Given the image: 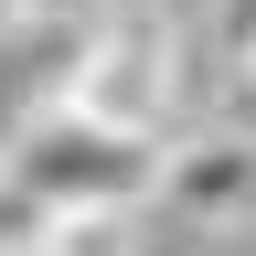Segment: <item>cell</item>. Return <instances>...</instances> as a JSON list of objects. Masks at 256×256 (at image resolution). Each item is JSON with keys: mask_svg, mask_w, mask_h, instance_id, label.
<instances>
[{"mask_svg": "<svg viewBox=\"0 0 256 256\" xmlns=\"http://www.w3.org/2000/svg\"><path fill=\"white\" fill-rule=\"evenodd\" d=\"M64 107L128 128V139H160V128L192 107V22L150 11V0H107V11L75 32Z\"/></svg>", "mask_w": 256, "mask_h": 256, "instance_id": "7a4b0ae2", "label": "cell"}, {"mask_svg": "<svg viewBox=\"0 0 256 256\" xmlns=\"http://www.w3.org/2000/svg\"><path fill=\"white\" fill-rule=\"evenodd\" d=\"M96 11H107V0H0V22H11V32H86Z\"/></svg>", "mask_w": 256, "mask_h": 256, "instance_id": "8992f818", "label": "cell"}, {"mask_svg": "<svg viewBox=\"0 0 256 256\" xmlns=\"http://www.w3.org/2000/svg\"><path fill=\"white\" fill-rule=\"evenodd\" d=\"M150 11H171V22H214V0H150Z\"/></svg>", "mask_w": 256, "mask_h": 256, "instance_id": "52a82bcc", "label": "cell"}, {"mask_svg": "<svg viewBox=\"0 0 256 256\" xmlns=\"http://www.w3.org/2000/svg\"><path fill=\"white\" fill-rule=\"evenodd\" d=\"M246 235L256 224V128L214 118V128H182L160 150V203H150V235Z\"/></svg>", "mask_w": 256, "mask_h": 256, "instance_id": "3957f363", "label": "cell"}, {"mask_svg": "<svg viewBox=\"0 0 256 256\" xmlns=\"http://www.w3.org/2000/svg\"><path fill=\"white\" fill-rule=\"evenodd\" d=\"M214 64H224V75H256V0H214Z\"/></svg>", "mask_w": 256, "mask_h": 256, "instance_id": "5b68a950", "label": "cell"}, {"mask_svg": "<svg viewBox=\"0 0 256 256\" xmlns=\"http://www.w3.org/2000/svg\"><path fill=\"white\" fill-rule=\"evenodd\" d=\"M0 182L32 192L54 224H75V214H150L160 203V139H128V128H107V118L54 96V107H32L11 128Z\"/></svg>", "mask_w": 256, "mask_h": 256, "instance_id": "6da1fadb", "label": "cell"}, {"mask_svg": "<svg viewBox=\"0 0 256 256\" xmlns=\"http://www.w3.org/2000/svg\"><path fill=\"white\" fill-rule=\"evenodd\" d=\"M11 256H150V214H75V224H43Z\"/></svg>", "mask_w": 256, "mask_h": 256, "instance_id": "277c9868", "label": "cell"}]
</instances>
